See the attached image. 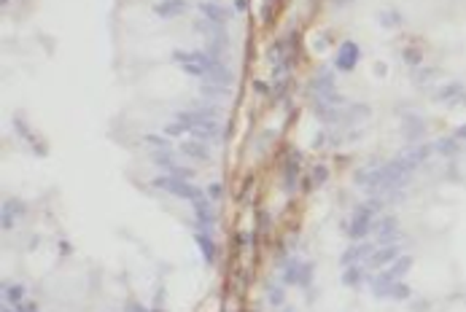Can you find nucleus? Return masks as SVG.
<instances>
[{
    "label": "nucleus",
    "instance_id": "f257e3e1",
    "mask_svg": "<svg viewBox=\"0 0 466 312\" xmlns=\"http://www.w3.org/2000/svg\"><path fill=\"white\" fill-rule=\"evenodd\" d=\"M154 186L162 188V191H167V194H173V196H178V200H189L192 205L202 200V191H199L194 183L184 181V178H175V175H162V178L154 181Z\"/></svg>",
    "mask_w": 466,
    "mask_h": 312
},
{
    "label": "nucleus",
    "instance_id": "f03ea898",
    "mask_svg": "<svg viewBox=\"0 0 466 312\" xmlns=\"http://www.w3.org/2000/svg\"><path fill=\"white\" fill-rule=\"evenodd\" d=\"M383 207V202H367V205H361V207H356V213H353V218H350V226H348V234L353 240H358V237H367L369 232H372V218H375V213Z\"/></svg>",
    "mask_w": 466,
    "mask_h": 312
},
{
    "label": "nucleus",
    "instance_id": "7ed1b4c3",
    "mask_svg": "<svg viewBox=\"0 0 466 312\" xmlns=\"http://www.w3.org/2000/svg\"><path fill=\"white\" fill-rule=\"evenodd\" d=\"M434 100H436V102H445V105H450V108L466 105V89H463V83L450 81V83H445V87L436 89Z\"/></svg>",
    "mask_w": 466,
    "mask_h": 312
},
{
    "label": "nucleus",
    "instance_id": "20e7f679",
    "mask_svg": "<svg viewBox=\"0 0 466 312\" xmlns=\"http://www.w3.org/2000/svg\"><path fill=\"white\" fill-rule=\"evenodd\" d=\"M283 277H286V282H294V286L307 288L310 280H313V264H307V261H289Z\"/></svg>",
    "mask_w": 466,
    "mask_h": 312
},
{
    "label": "nucleus",
    "instance_id": "39448f33",
    "mask_svg": "<svg viewBox=\"0 0 466 312\" xmlns=\"http://www.w3.org/2000/svg\"><path fill=\"white\" fill-rule=\"evenodd\" d=\"M358 60H361V51H358V46L353 43V41H345L337 49V56H334V68L337 70H353L356 65H358Z\"/></svg>",
    "mask_w": 466,
    "mask_h": 312
},
{
    "label": "nucleus",
    "instance_id": "423d86ee",
    "mask_svg": "<svg viewBox=\"0 0 466 312\" xmlns=\"http://www.w3.org/2000/svg\"><path fill=\"white\" fill-rule=\"evenodd\" d=\"M410 269H412V259H410V256H399L394 264H388L385 269H380V275H377V277H383V280H391V282H394V280H402Z\"/></svg>",
    "mask_w": 466,
    "mask_h": 312
},
{
    "label": "nucleus",
    "instance_id": "0eeeda50",
    "mask_svg": "<svg viewBox=\"0 0 466 312\" xmlns=\"http://www.w3.org/2000/svg\"><path fill=\"white\" fill-rule=\"evenodd\" d=\"M372 245L369 242H358V245H350V248L342 253V264H345V267H356V264H361L364 259H369L372 256Z\"/></svg>",
    "mask_w": 466,
    "mask_h": 312
},
{
    "label": "nucleus",
    "instance_id": "6e6552de",
    "mask_svg": "<svg viewBox=\"0 0 466 312\" xmlns=\"http://www.w3.org/2000/svg\"><path fill=\"white\" fill-rule=\"evenodd\" d=\"M396 259H399V248H396V245H383V248H377L372 256H369V267L385 269L388 264H394Z\"/></svg>",
    "mask_w": 466,
    "mask_h": 312
},
{
    "label": "nucleus",
    "instance_id": "1a4fd4ad",
    "mask_svg": "<svg viewBox=\"0 0 466 312\" xmlns=\"http://www.w3.org/2000/svg\"><path fill=\"white\" fill-rule=\"evenodd\" d=\"M180 154L192 156V159H197V162H208V159H211V148L205 146V140L192 137V140H184V143H180Z\"/></svg>",
    "mask_w": 466,
    "mask_h": 312
},
{
    "label": "nucleus",
    "instance_id": "9d476101",
    "mask_svg": "<svg viewBox=\"0 0 466 312\" xmlns=\"http://www.w3.org/2000/svg\"><path fill=\"white\" fill-rule=\"evenodd\" d=\"M184 11H186V0H162V3L154 6V14L157 16H165V19L180 16Z\"/></svg>",
    "mask_w": 466,
    "mask_h": 312
},
{
    "label": "nucleus",
    "instance_id": "9b49d317",
    "mask_svg": "<svg viewBox=\"0 0 466 312\" xmlns=\"http://www.w3.org/2000/svg\"><path fill=\"white\" fill-rule=\"evenodd\" d=\"M313 92L318 94V100H326L329 94H334V75L329 70H323L318 78H313Z\"/></svg>",
    "mask_w": 466,
    "mask_h": 312
},
{
    "label": "nucleus",
    "instance_id": "f8f14e48",
    "mask_svg": "<svg viewBox=\"0 0 466 312\" xmlns=\"http://www.w3.org/2000/svg\"><path fill=\"white\" fill-rule=\"evenodd\" d=\"M199 14H202V19H208V22H213L218 27L226 22V11L218 3H202V6H199Z\"/></svg>",
    "mask_w": 466,
    "mask_h": 312
},
{
    "label": "nucleus",
    "instance_id": "ddd939ff",
    "mask_svg": "<svg viewBox=\"0 0 466 312\" xmlns=\"http://www.w3.org/2000/svg\"><path fill=\"white\" fill-rule=\"evenodd\" d=\"M22 213H24V205L22 202H16V200L11 202V200H8L3 205V229H11L14 218H16V215H22Z\"/></svg>",
    "mask_w": 466,
    "mask_h": 312
},
{
    "label": "nucleus",
    "instance_id": "4468645a",
    "mask_svg": "<svg viewBox=\"0 0 466 312\" xmlns=\"http://www.w3.org/2000/svg\"><path fill=\"white\" fill-rule=\"evenodd\" d=\"M197 245H199V250H202V259H205L208 264H213V261H216V245H213V240H211V234L199 232V234H197Z\"/></svg>",
    "mask_w": 466,
    "mask_h": 312
},
{
    "label": "nucleus",
    "instance_id": "2eb2a0df",
    "mask_svg": "<svg viewBox=\"0 0 466 312\" xmlns=\"http://www.w3.org/2000/svg\"><path fill=\"white\" fill-rule=\"evenodd\" d=\"M434 148L439 151L442 156H458V137H442V140H436L434 143Z\"/></svg>",
    "mask_w": 466,
    "mask_h": 312
},
{
    "label": "nucleus",
    "instance_id": "dca6fc26",
    "mask_svg": "<svg viewBox=\"0 0 466 312\" xmlns=\"http://www.w3.org/2000/svg\"><path fill=\"white\" fill-rule=\"evenodd\" d=\"M194 213H197V221L202 223V226H208V229H211V226H213V210L208 207V202H205V200L194 202Z\"/></svg>",
    "mask_w": 466,
    "mask_h": 312
},
{
    "label": "nucleus",
    "instance_id": "f3484780",
    "mask_svg": "<svg viewBox=\"0 0 466 312\" xmlns=\"http://www.w3.org/2000/svg\"><path fill=\"white\" fill-rule=\"evenodd\" d=\"M297 173H299V159H297V154H294V159H289L286 167H283V178H286V188H289V191L294 188V183H297Z\"/></svg>",
    "mask_w": 466,
    "mask_h": 312
},
{
    "label": "nucleus",
    "instance_id": "a211bd4d",
    "mask_svg": "<svg viewBox=\"0 0 466 312\" xmlns=\"http://www.w3.org/2000/svg\"><path fill=\"white\" fill-rule=\"evenodd\" d=\"M22 296H24V286H11V282H3V299H6V304H19L22 301Z\"/></svg>",
    "mask_w": 466,
    "mask_h": 312
},
{
    "label": "nucleus",
    "instance_id": "6ab92c4d",
    "mask_svg": "<svg viewBox=\"0 0 466 312\" xmlns=\"http://www.w3.org/2000/svg\"><path fill=\"white\" fill-rule=\"evenodd\" d=\"M410 296H412V291H410V286H407V282H402V280H394V282H391V291H388V299L404 301V299H410Z\"/></svg>",
    "mask_w": 466,
    "mask_h": 312
},
{
    "label": "nucleus",
    "instance_id": "aec40b11",
    "mask_svg": "<svg viewBox=\"0 0 466 312\" xmlns=\"http://www.w3.org/2000/svg\"><path fill=\"white\" fill-rule=\"evenodd\" d=\"M404 129H407V137H418V135H423V132H426V124L421 119H415V116L407 113V116H404Z\"/></svg>",
    "mask_w": 466,
    "mask_h": 312
},
{
    "label": "nucleus",
    "instance_id": "412c9836",
    "mask_svg": "<svg viewBox=\"0 0 466 312\" xmlns=\"http://www.w3.org/2000/svg\"><path fill=\"white\" fill-rule=\"evenodd\" d=\"M361 280H364V272H361L358 267H345V272H342V282H345L348 288H358Z\"/></svg>",
    "mask_w": 466,
    "mask_h": 312
},
{
    "label": "nucleus",
    "instance_id": "4be33fe9",
    "mask_svg": "<svg viewBox=\"0 0 466 312\" xmlns=\"http://www.w3.org/2000/svg\"><path fill=\"white\" fill-rule=\"evenodd\" d=\"M431 146H418V148H412V151H407V159H410V162H415V164H421V162H426V159H429V154H431Z\"/></svg>",
    "mask_w": 466,
    "mask_h": 312
},
{
    "label": "nucleus",
    "instance_id": "5701e85b",
    "mask_svg": "<svg viewBox=\"0 0 466 312\" xmlns=\"http://www.w3.org/2000/svg\"><path fill=\"white\" fill-rule=\"evenodd\" d=\"M436 75H439V70H434V68H421V70L412 73V81H415V83H429V81L436 78Z\"/></svg>",
    "mask_w": 466,
    "mask_h": 312
},
{
    "label": "nucleus",
    "instance_id": "b1692460",
    "mask_svg": "<svg viewBox=\"0 0 466 312\" xmlns=\"http://www.w3.org/2000/svg\"><path fill=\"white\" fill-rule=\"evenodd\" d=\"M267 296H270V301H272V307H280L283 301H286V291H283L280 286H272V288L267 291Z\"/></svg>",
    "mask_w": 466,
    "mask_h": 312
},
{
    "label": "nucleus",
    "instance_id": "393cba45",
    "mask_svg": "<svg viewBox=\"0 0 466 312\" xmlns=\"http://www.w3.org/2000/svg\"><path fill=\"white\" fill-rule=\"evenodd\" d=\"M202 94H205V97H208V94H211V97H218V94H226V92H224V83H213L211 81V83H205V87H202Z\"/></svg>",
    "mask_w": 466,
    "mask_h": 312
},
{
    "label": "nucleus",
    "instance_id": "a878e982",
    "mask_svg": "<svg viewBox=\"0 0 466 312\" xmlns=\"http://www.w3.org/2000/svg\"><path fill=\"white\" fill-rule=\"evenodd\" d=\"M326 178H329V169L323 167V164H318L316 169H313V183H316V186H321L323 181H326Z\"/></svg>",
    "mask_w": 466,
    "mask_h": 312
},
{
    "label": "nucleus",
    "instance_id": "bb28decb",
    "mask_svg": "<svg viewBox=\"0 0 466 312\" xmlns=\"http://www.w3.org/2000/svg\"><path fill=\"white\" fill-rule=\"evenodd\" d=\"M404 60L410 62V65H421V60H423V54L418 51V49H407L404 51Z\"/></svg>",
    "mask_w": 466,
    "mask_h": 312
},
{
    "label": "nucleus",
    "instance_id": "cd10ccee",
    "mask_svg": "<svg viewBox=\"0 0 466 312\" xmlns=\"http://www.w3.org/2000/svg\"><path fill=\"white\" fill-rule=\"evenodd\" d=\"M146 143H148V146H159L162 151H167V146H170L167 140H165V137H159V135H146Z\"/></svg>",
    "mask_w": 466,
    "mask_h": 312
},
{
    "label": "nucleus",
    "instance_id": "c85d7f7f",
    "mask_svg": "<svg viewBox=\"0 0 466 312\" xmlns=\"http://www.w3.org/2000/svg\"><path fill=\"white\" fill-rule=\"evenodd\" d=\"M165 132H167V135H184V132H186V129H184V127H180V124H178V121H175V124H170V127H167Z\"/></svg>",
    "mask_w": 466,
    "mask_h": 312
},
{
    "label": "nucleus",
    "instance_id": "c756f323",
    "mask_svg": "<svg viewBox=\"0 0 466 312\" xmlns=\"http://www.w3.org/2000/svg\"><path fill=\"white\" fill-rule=\"evenodd\" d=\"M455 137H458V140H466V124H463V127H458V132H455Z\"/></svg>",
    "mask_w": 466,
    "mask_h": 312
},
{
    "label": "nucleus",
    "instance_id": "7c9ffc66",
    "mask_svg": "<svg viewBox=\"0 0 466 312\" xmlns=\"http://www.w3.org/2000/svg\"><path fill=\"white\" fill-rule=\"evenodd\" d=\"M380 19H383V22H388V24H391V22H396V19H399V16H394V14H383V16H380Z\"/></svg>",
    "mask_w": 466,
    "mask_h": 312
},
{
    "label": "nucleus",
    "instance_id": "2f4dec72",
    "mask_svg": "<svg viewBox=\"0 0 466 312\" xmlns=\"http://www.w3.org/2000/svg\"><path fill=\"white\" fill-rule=\"evenodd\" d=\"M130 312H146V309H140V304H130Z\"/></svg>",
    "mask_w": 466,
    "mask_h": 312
},
{
    "label": "nucleus",
    "instance_id": "473e14b6",
    "mask_svg": "<svg viewBox=\"0 0 466 312\" xmlns=\"http://www.w3.org/2000/svg\"><path fill=\"white\" fill-rule=\"evenodd\" d=\"M3 312H11V309H8V307H3ZM16 312H19V309H16Z\"/></svg>",
    "mask_w": 466,
    "mask_h": 312
}]
</instances>
